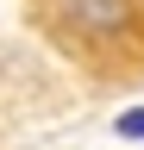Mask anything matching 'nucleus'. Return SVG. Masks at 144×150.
<instances>
[{
	"label": "nucleus",
	"mask_w": 144,
	"mask_h": 150,
	"mask_svg": "<svg viewBox=\"0 0 144 150\" xmlns=\"http://www.w3.org/2000/svg\"><path fill=\"white\" fill-rule=\"evenodd\" d=\"M144 25V0H57V31L82 50H113Z\"/></svg>",
	"instance_id": "1"
},
{
	"label": "nucleus",
	"mask_w": 144,
	"mask_h": 150,
	"mask_svg": "<svg viewBox=\"0 0 144 150\" xmlns=\"http://www.w3.org/2000/svg\"><path fill=\"white\" fill-rule=\"evenodd\" d=\"M113 131H119V138H138V144H144V106H125L119 119H113Z\"/></svg>",
	"instance_id": "2"
}]
</instances>
